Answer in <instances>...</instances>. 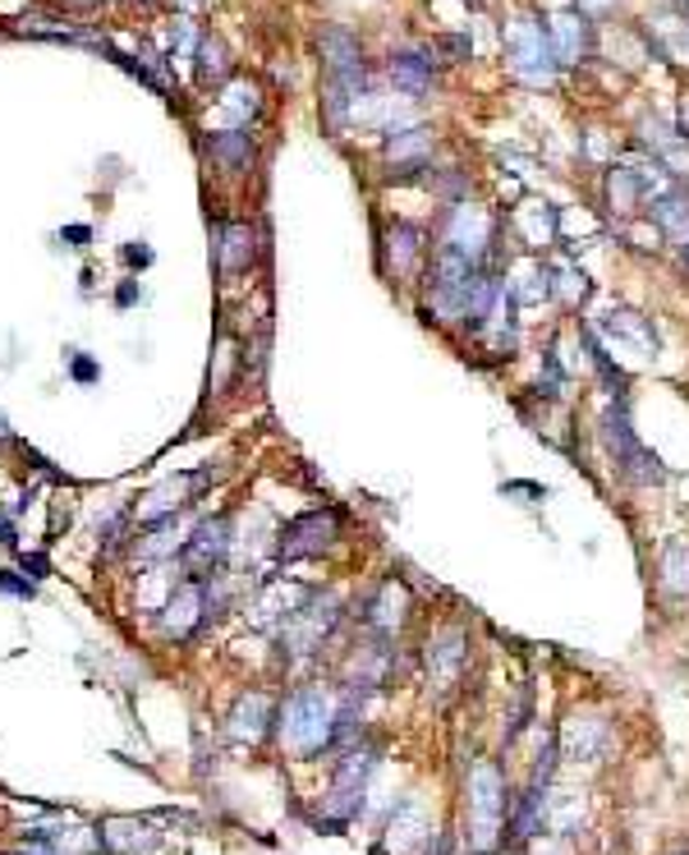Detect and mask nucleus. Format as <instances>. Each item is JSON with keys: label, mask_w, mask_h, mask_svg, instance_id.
Segmentation results:
<instances>
[{"label": "nucleus", "mask_w": 689, "mask_h": 855, "mask_svg": "<svg viewBox=\"0 0 689 855\" xmlns=\"http://www.w3.org/2000/svg\"><path fill=\"white\" fill-rule=\"evenodd\" d=\"M276 713V704L266 699L262 690H253V694H239V704L230 709V717H226V732H230V740H262L266 736V727H272V717Z\"/></svg>", "instance_id": "obj_20"}, {"label": "nucleus", "mask_w": 689, "mask_h": 855, "mask_svg": "<svg viewBox=\"0 0 689 855\" xmlns=\"http://www.w3.org/2000/svg\"><path fill=\"white\" fill-rule=\"evenodd\" d=\"M221 102H226V111H235V116H258V87L253 83H235Z\"/></svg>", "instance_id": "obj_31"}, {"label": "nucleus", "mask_w": 689, "mask_h": 855, "mask_svg": "<svg viewBox=\"0 0 689 855\" xmlns=\"http://www.w3.org/2000/svg\"><path fill=\"white\" fill-rule=\"evenodd\" d=\"M680 139L689 143V93H685V106H680Z\"/></svg>", "instance_id": "obj_39"}, {"label": "nucleus", "mask_w": 689, "mask_h": 855, "mask_svg": "<svg viewBox=\"0 0 689 855\" xmlns=\"http://www.w3.org/2000/svg\"><path fill=\"white\" fill-rule=\"evenodd\" d=\"M685 33H689V24H685Z\"/></svg>", "instance_id": "obj_43"}, {"label": "nucleus", "mask_w": 689, "mask_h": 855, "mask_svg": "<svg viewBox=\"0 0 689 855\" xmlns=\"http://www.w3.org/2000/svg\"><path fill=\"white\" fill-rule=\"evenodd\" d=\"M0 543H14V530H10V520H0Z\"/></svg>", "instance_id": "obj_40"}, {"label": "nucleus", "mask_w": 689, "mask_h": 855, "mask_svg": "<svg viewBox=\"0 0 689 855\" xmlns=\"http://www.w3.org/2000/svg\"><path fill=\"white\" fill-rule=\"evenodd\" d=\"M547 37H551V56H557V64H580L593 51V24H589V14H580V10L551 14Z\"/></svg>", "instance_id": "obj_15"}, {"label": "nucleus", "mask_w": 689, "mask_h": 855, "mask_svg": "<svg viewBox=\"0 0 689 855\" xmlns=\"http://www.w3.org/2000/svg\"><path fill=\"white\" fill-rule=\"evenodd\" d=\"M10 855H60L51 842H41V838H33L28 846H19V851H10Z\"/></svg>", "instance_id": "obj_35"}, {"label": "nucleus", "mask_w": 689, "mask_h": 855, "mask_svg": "<svg viewBox=\"0 0 689 855\" xmlns=\"http://www.w3.org/2000/svg\"><path fill=\"white\" fill-rule=\"evenodd\" d=\"M372 750H345L341 769H336V782L326 792V819L331 823H349L354 815L364 809V792H368V777H372Z\"/></svg>", "instance_id": "obj_7"}, {"label": "nucleus", "mask_w": 689, "mask_h": 855, "mask_svg": "<svg viewBox=\"0 0 689 855\" xmlns=\"http://www.w3.org/2000/svg\"><path fill=\"white\" fill-rule=\"evenodd\" d=\"M0 589H5V594H14V598H33L37 594V584L33 580H19L14 570H0Z\"/></svg>", "instance_id": "obj_33"}, {"label": "nucleus", "mask_w": 689, "mask_h": 855, "mask_svg": "<svg viewBox=\"0 0 689 855\" xmlns=\"http://www.w3.org/2000/svg\"><path fill=\"white\" fill-rule=\"evenodd\" d=\"M207 478H216L212 470H193V474H175L166 478V484H157L143 501H139V524H157V520H170V515H180L193 492L207 484Z\"/></svg>", "instance_id": "obj_11"}, {"label": "nucleus", "mask_w": 689, "mask_h": 855, "mask_svg": "<svg viewBox=\"0 0 689 855\" xmlns=\"http://www.w3.org/2000/svg\"><path fill=\"white\" fill-rule=\"evenodd\" d=\"M331 626H336V598L313 589V598L281 626V653L285 657H313L322 649V640L331 634Z\"/></svg>", "instance_id": "obj_5"}, {"label": "nucleus", "mask_w": 689, "mask_h": 855, "mask_svg": "<svg viewBox=\"0 0 689 855\" xmlns=\"http://www.w3.org/2000/svg\"><path fill=\"white\" fill-rule=\"evenodd\" d=\"M441 47H447L451 56H470V41H464V37H447V41H441Z\"/></svg>", "instance_id": "obj_36"}, {"label": "nucleus", "mask_w": 689, "mask_h": 855, "mask_svg": "<svg viewBox=\"0 0 689 855\" xmlns=\"http://www.w3.org/2000/svg\"><path fill=\"white\" fill-rule=\"evenodd\" d=\"M551 295H557L561 304H570V309H574V304H584V299H589V276H584L580 268H574L570 258H561L557 268H551Z\"/></svg>", "instance_id": "obj_30"}, {"label": "nucleus", "mask_w": 689, "mask_h": 855, "mask_svg": "<svg viewBox=\"0 0 689 855\" xmlns=\"http://www.w3.org/2000/svg\"><path fill=\"white\" fill-rule=\"evenodd\" d=\"M506 295L515 299V309H528V304H543L551 299V268L543 258H515L501 276Z\"/></svg>", "instance_id": "obj_17"}, {"label": "nucleus", "mask_w": 689, "mask_h": 855, "mask_svg": "<svg viewBox=\"0 0 689 855\" xmlns=\"http://www.w3.org/2000/svg\"><path fill=\"white\" fill-rule=\"evenodd\" d=\"M432 147H437V139H432V129H391V139H387V166L400 175V180H409V175H418V170H428L432 166Z\"/></svg>", "instance_id": "obj_13"}, {"label": "nucleus", "mask_w": 689, "mask_h": 855, "mask_svg": "<svg viewBox=\"0 0 689 855\" xmlns=\"http://www.w3.org/2000/svg\"><path fill=\"white\" fill-rule=\"evenodd\" d=\"M97 838L110 855H147V851H157L162 842V832H152L147 819H129V815H116V819H106L97 828Z\"/></svg>", "instance_id": "obj_18"}, {"label": "nucleus", "mask_w": 689, "mask_h": 855, "mask_svg": "<svg viewBox=\"0 0 689 855\" xmlns=\"http://www.w3.org/2000/svg\"><path fill=\"white\" fill-rule=\"evenodd\" d=\"M189 5H198V0H189Z\"/></svg>", "instance_id": "obj_42"}, {"label": "nucleus", "mask_w": 689, "mask_h": 855, "mask_svg": "<svg viewBox=\"0 0 689 855\" xmlns=\"http://www.w3.org/2000/svg\"><path fill=\"white\" fill-rule=\"evenodd\" d=\"M653 226L666 239H689V193L685 189H662L653 199Z\"/></svg>", "instance_id": "obj_26"}, {"label": "nucleus", "mask_w": 689, "mask_h": 855, "mask_svg": "<svg viewBox=\"0 0 689 855\" xmlns=\"http://www.w3.org/2000/svg\"><path fill=\"white\" fill-rule=\"evenodd\" d=\"M207 611H216L212 584L207 580H185V584H175V594L166 598L162 626H166V634H175V640H185V634H193L207 621Z\"/></svg>", "instance_id": "obj_10"}, {"label": "nucleus", "mask_w": 689, "mask_h": 855, "mask_svg": "<svg viewBox=\"0 0 689 855\" xmlns=\"http://www.w3.org/2000/svg\"><path fill=\"white\" fill-rule=\"evenodd\" d=\"M515 226H520V239H524V249L528 253H543L551 239H557V226H561V216L551 203H524L515 212Z\"/></svg>", "instance_id": "obj_24"}, {"label": "nucleus", "mask_w": 689, "mask_h": 855, "mask_svg": "<svg viewBox=\"0 0 689 855\" xmlns=\"http://www.w3.org/2000/svg\"><path fill=\"white\" fill-rule=\"evenodd\" d=\"M597 336H607V349H634L639 359H653L657 355V332L649 326V318H639V313H630V309H611L607 318H597V326H593Z\"/></svg>", "instance_id": "obj_12"}, {"label": "nucleus", "mask_w": 689, "mask_h": 855, "mask_svg": "<svg viewBox=\"0 0 689 855\" xmlns=\"http://www.w3.org/2000/svg\"><path fill=\"white\" fill-rule=\"evenodd\" d=\"M124 262H129V268H147V262H152V249H143V245H124Z\"/></svg>", "instance_id": "obj_34"}, {"label": "nucleus", "mask_w": 689, "mask_h": 855, "mask_svg": "<svg viewBox=\"0 0 689 855\" xmlns=\"http://www.w3.org/2000/svg\"><path fill=\"white\" fill-rule=\"evenodd\" d=\"M387 74L395 83V93H405V97H428L432 93V83H437V60L428 51H395L391 64H387Z\"/></svg>", "instance_id": "obj_19"}, {"label": "nucleus", "mask_w": 689, "mask_h": 855, "mask_svg": "<svg viewBox=\"0 0 689 855\" xmlns=\"http://www.w3.org/2000/svg\"><path fill=\"white\" fill-rule=\"evenodd\" d=\"M405 611H409L405 584H400V580H387V584L372 594V603H368V611H364V621H368L372 630H382V634H395L400 626H405Z\"/></svg>", "instance_id": "obj_22"}, {"label": "nucleus", "mask_w": 689, "mask_h": 855, "mask_svg": "<svg viewBox=\"0 0 689 855\" xmlns=\"http://www.w3.org/2000/svg\"><path fill=\"white\" fill-rule=\"evenodd\" d=\"M492 235H497V226H492V216H487L483 207H474V203H455V207L447 212V235H441V245L460 249L470 262H483L487 253H492Z\"/></svg>", "instance_id": "obj_9"}, {"label": "nucleus", "mask_w": 689, "mask_h": 855, "mask_svg": "<svg viewBox=\"0 0 689 855\" xmlns=\"http://www.w3.org/2000/svg\"><path fill=\"white\" fill-rule=\"evenodd\" d=\"M341 538V515L336 511H308L299 520H290L281 530V543H276V557L281 561H299V557H318L326 553L331 543Z\"/></svg>", "instance_id": "obj_8"}, {"label": "nucleus", "mask_w": 689, "mask_h": 855, "mask_svg": "<svg viewBox=\"0 0 689 855\" xmlns=\"http://www.w3.org/2000/svg\"><path fill=\"white\" fill-rule=\"evenodd\" d=\"M506 815H510V800H506L501 769L497 763H478L470 773V842L478 851H492L501 842Z\"/></svg>", "instance_id": "obj_3"}, {"label": "nucleus", "mask_w": 689, "mask_h": 855, "mask_svg": "<svg viewBox=\"0 0 689 855\" xmlns=\"http://www.w3.org/2000/svg\"><path fill=\"white\" fill-rule=\"evenodd\" d=\"M680 262H685V268H689V239H680Z\"/></svg>", "instance_id": "obj_41"}, {"label": "nucleus", "mask_w": 689, "mask_h": 855, "mask_svg": "<svg viewBox=\"0 0 689 855\" xmlns=\"http://www.w3.org/2000/svg\"><path fill=\"white\" fill-rule=\"evenodd\" d=\"M561 750H566L570 763H597L611 750V722L589 717V713L570 717L566 732H561Z\"/></svg>", "instance_id": "obj_14"}, {"label": "nucleus", "mask_w": 689, "mask_h": 855, "mask_svg": "<svg viewBox=\"0 0 689 855\" xmlns=\"http://www.w3.org/2000/svg\"><path fill=\"white\" fill-rule=\"evenodd\" d=\"M657 580L662 594L689 598V538H666L657 553Z\"/></svg>", "instance_id": "obj_25"}, {"label": "nucleus", "mask_w": 689, "mask_h": 855, "mask_svg": "<svg viewBox=\"0 0 689 855\" xmlns=\"http://www.w3.org/2000/svg\"><path fill=\"white\" fill-rule=\"evenodd\" d=\"M87 235H93L87 226H70V230H64V239H74V249H83V239H87Z\"/></svg>", "instance_id": "obj_37"}, {"label": "nucleus", "mask_w": 689, "mask_h": 855, "mask_svg": "<svg viewBox=\"0 0 689 855\" xmlns=\"http://www.w3.org/2000/svg\"><path fill=\"white\" fill-rule=\"evenodd\" d=\"M580 819H584V800H580V792H551V796H543V828L561 832V838H570V832L580 828Z\"/></svg>", "instance_id": "obj_27"}, {"label": "nucleus", "mask_w": 689, "mask_h": 855, "mask_svg": "<svg viewBox=\"0 0 689 855\" xmlns=\"http://www.w3.org/2000/svg\"><path fill=\"white\" fill-rule=\"evenodd\" d=\"M207 147H212V157L226 166V170H243V166H249V157H253L249 129H226V134H212Z\"/></svg>", "instance_id": "obj_29"}, {"label": "nucleus", "mask_w": 689, "mask_h": 855, "mask_svg": "<svg viewBox=\"0 0 689 855\" xmlns=\"http://www.w3.org/2000/svg\"><path fill=\"white\" fill-rule=\"evenodd\" d=\"M70 378H74V382H97V378H102V368H97L93 359H87V355H79V349H74V355H70Z\"/></svg>", "instance_id": "obj_32"}, {"label": "nucleus", "mask_w": 689, "mask_h": 855, "mask_svg": "<svg viewBox=\"0 0 689 855\" xmlns=\"http://www.w3.org/2000/svg\"><path fill=\"white\" fill-rule=\"evenodd\" d=\"M506 56H510V70H515V79L533 83V87H547L551 79H557V56H551V37L547 28L538 24V19H510V28H506Z\"/></svg>", "instance_id": "obj_4"}, {"label": "nucleus", "mask_w": 689, "mask_h": 855, "mask_svg": "<svg viewBox=\"0 0 689 855\" xmlns=\"http://www.w3.org/2000/svg\"><path fill=\"white\" fill-rule=\"evenodd\" d=\"M281 740L285 750H295L299 759H318L331 740H336V699L322 686H299L281 709Z\"/></svg>", "instance_id": "obj_1"}, {"label": "nucleus", "mask_w": 689, "mask_h": 855, "mask_svg": "<svg viewBox=\"0 0 689 855\" xmlns=\"http://www.w3.org/2000/svg\"><path fill=\"white\" fill-rule=\"evenodd\" d=\"M611 0H580V14H597V10H607Z\"/></svg>", "instance_id": "obj_38"}, {"label": "nucleus", "mask_w": 689, "mask_h": 855, "mask_svg": "<svg viewBox=\"0 0 689 855\" xmlns=\"http://www.w3.org/2000/svg\"><path fill=\"white\" fill-rule=\"evenodd\" d=\"M464 657H470V640H464V630L460 626L437 630L432 644H428V681L437 690H451L460 667H464Z\"/></svg>", "instance_id": "obj_16"}, {"label": "nucleus", "mask_w": 689, "mask_h": 855, "mask_svg": "<svg viewBox=\"0 0 689 855\" xmlns=\"http://www.w3.org/2000/svg\"><path fill=\"white\" fill-rule=\"evenodd\" d=\"M226 557H230V515L198 520L180 547V566L189 570V580H212V570L226 566Z\"/></svg>", "instance_id": "obj_6"}, {"label": "nucleus", "mask_w": 689, "mask_h": 855, "mask_svg": "<svg viewBox=\"0 0 689 855\" xmlns=\"http://www.w3.org/2000/svg\"><path fill=\"white\" fill-rule=\"evenodd\" d=\"M424 258H428L424 230L409 226V222H395L391 235H387V268H391L395 276H414L418 268H424Z\"/></svg>", "instance_id": "obj_21"}, {"label": "nucleus", "mask_w": 689, "mask_h": 855, "mask_svg": "<svg viewBox=\"0 0 689 855\" xmlns=\"http://www.w3.org/2000/svg\"><path fill=\"white\" fill-rule=\"evenodd\" d=\"M603 442H607V451H611V460H616V470L626 474L630 484L653 488V484H662V478H666L662 460L639 442V432L630 428V414H626V405H620V401H611V405L603 409Z\"/></svg>", "instance_id": "obj_2"}, {"label": "nucleus", "mask_w": 689, "mask_h": 855, "mask_svg": "<svg viewBox=\"0 0 689 855\" xmlns=\"http://www.w3.org/2000/svg\"><path fill=\"white\" fill-rule=\"evenodd\" d=\"M216 258H221V272H249L253 262V230L249 222H221L216 226Z\"/></svg>", "instance_id": "obj_23"}, {"label": "nucleus", "mask_w": 689, "mask_h": 855, "mask_svg": "<svg viewBox=\"0 0 689 855\" xmlns=\"http://www.w3.org/2000/svg\"><path fill=\"white\" fill-rule=\"evenodd\" d=\"M193 60H198V83H203V87L226 83V74H230V51H226V41H221V37H212V33L198 37Z\"/></svg>", "instance_id": "obj_28"}]
</instances>
